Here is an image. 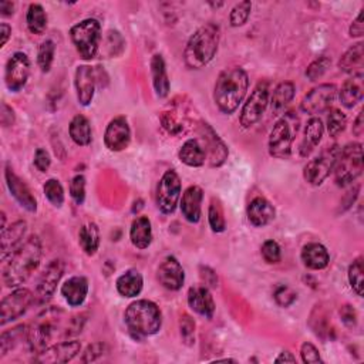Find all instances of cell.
I'll return each instance as SVG.
<instances>
[{
    "mask_svg": "<svg viewBox=\"0 0 364 364\" xmlns=\"http://www.w3.org/2000/svg\"><path fill=\"white\" fill-rule=\"evenodd\" d=\"M324 134V125L323 121L317 117H312L306 127H305V132H303V140L300 142V155L302 157H307L310 155V152L320 144L322 138Z\"/></svg>",
    "mask_w": 364,
    "mask_h": 364,
    "instance_id": "obj_30",
    "label": "cell"
},
{
    "mask_svg": "<svg viewBox=\"0 0 364 364\" xmlns=\"http://www.w3.org/2000/svg\"><path fill=\"white\" fill-rule=\"evenodd\" d=\"M333 172L339 187L353 184L363 172V145L360 142H350L340 148Z\"/></svg>",
    "mask_w": 364,
    "mask_h": 364,
    "instance_id": "obj_7",
    "label": "cell"
},
{
    "mask_svg": "<svg viewBox=\"0 0 364 364\" xmlns=\"http://www.w3.org/2000/svg\"><path fill=\"white\" fill-rule=\"evenodd\" d=\"M261 252H262V258L269 265H276L282 259V251H280V246H279V244L276 241H272V239L266 241L262 245Z\"/></svg>",
    "mask_w": 364,
    "mask_h": 364,
    "instance_id": "obj_50",
    "label": "cell"
},
{
    "mask_svg": "<svg viewBox=\"0 0 364 364\" xmlns=\"http://www.w3.org/2000/svg\"><path fill=\"white\" fill-rule=\"evenodd\" d=\"M28 232V224L25 221H16L9 228L2 231V259L6 261L13 252L23 244V238Z\"/></svg>",
    "mask_w": 364,
    "mask_h": 364,
    "instance_id": "obj_25",
    "label": "cell"
},
{
    "mask_svg": "<svg viewBox=\"0 0 364 364\" xmlns=\"http://www.w3.org/2000/svg\"><path fill=\"white\" fill-rule=\"evenodd\" d=\"M81 350V344L77 340H67L53 344L38 354L35 361L43 364H56V363H69L72 361Z\"/></svg>",
    "mask_w": 364,
    "mask_h": 364,
    "instance_id": "obj_20",
    "label": "cell"
},
{
    "mask_svg": "<svg viewBox=\"0 0 364 364\" xmlns=\"http://www.w3.org/2000/svg\"><path fill=\"white\" fill-rule=\"evenodd\" d=\"M0 118H2V124L4 127H11L15 124V111L8 106V104H2V115H0Z\"/></svg>",
    "mask_w": 364,
    "mask_h": 364,
    "instance_id": "obj_57",
    "label": "cell"
},
{
    "mask_svg": "<svg viewBox=\"0 0 364 364\" xmlns=\"http://www.w3.org/2000/svg\"><path fill=\"white\" fill-rule=\"evenodd\" d=\"M249 89L248 73L242 67L224 70L214 89V101L221 113L234 114L242 104Z\"/></svg>",
    "mask_w": 364,
    "mask_h": 364,
    "instance_id": "obj_2",
    "label": "cell"
},
{
    "mask_svg": "<svg viewBox=\"0 0 364 364\" xmlns=\"http://www.w3.org/2000/svg\"><path fill=\"white\" fill-rule=\"evenodd\" d=\"M52 159L50 154L45 148H38L35 152V165L40 172H47L50 168Z\"/></svg>",
    "mask_w": 364,
    "mask_h": 364,
    "instance_id": "obj_53",
    "label": "cell"
},
{
    "mask_svg": "<svg viewBox=\"0 0 364 364\" xmlns=\"http://www.w3.org/2000/svg\"><path fill=\"white\" fill-rule=\"evenodd\" d=\"M363 12L364 11H360V13L357 15V18L353 21V23L350 25V38H361L363 33H364V21H363Z\"/></svg>",
    "mask_w": 364,
    "mask_h": 364,
    "instance_id": "obj_54",
    "label": "cell"
},
{
    "mask_svg": "<svg viewBox=\"0 0 364 364\" xmlns=\"http://www.w3.org/2000/svg\"><path fill=\"white\" fill-rule=\"evenodd\" d=\"M144 286L142 275L137 269H128L115 282L117 292L123 297H137Z\"/></svg>",
    "mask_w": 364,
    "mask_h": 364,
    "instance_id": "obj_32",
    "label": "cell"
},
{
    "mask_svg": "<svg viewBox=\"0 0 364 364\" xmlns=\"http://www.w3.org/2000/svg\"><path fill=\"white\" fill-rule=\"evenodd\" d=\"M295 91H296V87L290 81H283L275 89L271 98L272 110L275 114H282L283 111H286V108L290 106V103L295 98Z\"/></svg>",
    "mask_w": 364,
    "mask_h": 364,
    "instance_id": "obj_35",
    "label": "cell"
},
{
    "mask_svg": "<svg viewBox=\"0 0 364 364\" xmlns=\"http://www.w3.org/2000/svg\"><path fill=\"white\" fill-rule=\"evenodd\" d=\"M62 295L72 307L81 306L89 295V280L84 276H72L62 285Z\"/></svg>",
    "mask_w": 364,
    "mask_h": 364,
    "instance_id": "obj_26",
    "label": "cell"
},
{
    "mask_svg": "<svg viewBox=\"0 0 364 364\" xmlns=\"http://www.w3.org/2000/svg\"><path fill=\"white\" fill-rule=\"evenodd\" d=\"M56 45L53 40H45L38 52V64L43 73H49L55 60Z\"/></svg>",
    "mask_w": 364,
    "mask_h": 364,
    "instance_id": "obj_44",
    "label": "cell"
},
{
    "mask_svg": "<svg viewBox=\"0 0 364 364\" xmlns=\"http://www.w3.org/2000/svg\"><path fill=\"white\" fill-rule=\"evenodd\" d=\"M70 195L77 205H83L86 201V178L79 174L73 176L70 182Z\"/></svg>",
    "mask_w": 364,
    "mask_h": 364,
    "instance_id": "obj_49",
    "label": "cell"
},
{
    "mask_svg": "<svg viewBox=\"0 0 364 364\" xmlns=\"http://www.w3.org/2000/svg\"><path fill=\"white\" fill-rule=\"evenodd\" d=\"M181 198V179L174 169H168L158 182L157 187V207L165 214L175 212Z\"/></svg>",
    "mask_w": 364,
    "mask_h": 364,
    "instance_id": "obj_10",
    "label": "cell"
},
{
    "mask_svg": "<svg viewBox=\"0 0 364 364\" xmlns=\"http://www.w3.org/2000/svg\"><path fill=\"white\" fill-rule=\"evenodd\" d=\"M273 299L280 307H289L296 302L297 293L288 285H279L273 292Z\"/></svg>",
    "mask_w": 364,
    "mask_h": 364,
    "instance_id": "obj_48",
    "label": "cell"
},
{
    "mask_svg": "<svg viewBox=\"0 0 364 364\" xmlns=\"http://www.w3.org/2000/svg\"><path fill=\"white\" fill-rule=\"evenodd\" d=\"M131 244L137 249H147L152 242V227L151 221L147 217H138L134 220L130 229Z\"/></svg>",
    "mask_w": 364,
    "mask_h": 364,
    "instance_id": "obj_34",
    "label": "cell"
},
{
    "mask_svg": "<svg viewBox=\"0 0 364 364\" xmlns=\"http://www.w3.org/2000/svg\"><path fill=\"white\" fill-rule=\"evenodd\" d=\"M340 316H341V320L346 326L351 327V326L356 324V310L351 306H348V305L343 306L340 309Z\"/></svg>",
    "mask_w": 364,
    "mask_h": 364,
    "instance_id": "obj_56",
    "label": "cell"
},
{
    "mask_svg": "<svg viewBox=\"0 0 364 364\" xmlns=\"http://www.w3.org/2000/svg\"><path fill=\"white\" fill-rule=\"evenodd\" d=\"M151 77H152V86L155 90L157 97L165 98L169 94V79L166 74L165 62L161 55H154L151 59Z\"/></svg>",
    "mask_w": 364,
    "mask_h": 364,
    "instance_id": "obj_31",
    "label": "cell"
},
{
    "mask_svg": "<svg viewBox=\"0 0 364 364\" xmlns=\"http://www.w3.org/2000/svg\"><path fill=\"white\" fill-rule=\"evenodd\" d=\"M131 128L125 117L113 118L104 132V144L113 152H120L130 145Z\"/></svg>",
    "mask_w": 364,
    "mask_h": 364,
    "instance_id": "obj_16",
    "label": "cell"
},
{
    "mask_svg": "<svg viewBox=\"0 0 364 364\" xmlns=\"http://www.w3.org/2000/svg\"><path fill=\"white\" fill-rule=\"evenodd\" d=\"M364 94V76L363 73L354 74L347 79L340 89V103L346 108H353L361 101Z\"/></svg>",
    "mask_w": 364,
    "mask_h": 364,
    "instance_id": "obj_27",
    "label": "cell"
},
{
    "mask_svg": "<svg viewBox=\"0 0 364 364\" xmlns=\"http://www.w3.org/2000/svg\"><path fill=\"white\" fill-rule=\"evenodd\" d=\"M158 282L168 290L176 292L186 282V272L175 256H166L157 269Z\"/></svg>",
    "mask_w": 364,
    "mask_h": 364,
    "instance_id": "obj_17",
    "label": "cell"
},
{
    "mask_svg": "<svg viewBox=\"0 0 364 364\" xmlns=\"http://www.w3.org/2000/svg\"><path fill=\"white\" fill-rule=\"evenodd\" d=\"M45 195L47 201L55 207V208H62L64 204V190L63 186L60 184L59 179L50 178L46 181V184L43 187Z\"/></svg>",
    "mask_w": 364,
    "mask_h": 364,
    "instance_id": "obj_41",
    "label": "cell"
},
{
    "mask_svg": "<svg viewBox=\"0 0 364 364\" xmlns=\"http://www.w3.org/2000/svg\"><path fill=\"white\" fill-rule=\"evenodd\" d=\"M11 35H12V28L8 23L0 25V36H2V39H0V47H5L8 40L11 39Z\"/></svg>",
    "mask_w": 364,
    "mask_h": 364,
    "instance_id": "obj_58",
    "label": "cell"
},
{
    "mask_svg": "<svg viewBox=\"0 0 364 364\" xmlns=\"http://www.w3.org/2000/svg\"><path fill=\"white\" fill-rule=\"evenodd\" d=\"M106 353V344L104 343H93L90 344L83 356H81V361L83 363H91V361H96L98 357H101L103 354Z\"/></svg>",
    "mask_w": 364,
    "mask_h": 364,
    "instance_id": "obj_52",
    "label": "cell"
},
{
    "mask_svg": "<svg viewBox=\"0 0 364 364\" xmlns=\"http://www.w3.org/2000/svg\"><path fill=\"white\" fill-rule=\"evenodd\" d=\"M346 125H347V117L344 115V113L339 108H330L327 114V121H326L329 135L333 138L339 137L346 130Z\"/></svg>",
    "mask_w": 364,
    "mask_h": 364,
    "instance_id": "obj_42",
    "label": "cell"
},
{
    "mask_svg": "<svg viewBox=\"0 0 364 364\" xmlns=\"http://www.w3.org/2000/svg\"><path fill=\"white\" fill-rule=\"evenodd\" d=\"M251 11H252L251 2H241V4L235 5V8L231 11V15H229L231 26L232 28L244 26L251 16Z\"/></svg>",
    "mask_w": 364,
    "mask_h": 364,
    "instance_id": "obj_45",
    "label": "cell"
},
{
    "mask_svg": "<svg viewBox=\"0 0 364 364\" xmlns=\"http://www.w3.org/2000/svg\"><path fill=\"white\" fill-rule=\"evenodd\" d=\"M299 118L293 113L285 114L276 121L269 135V154L278 159H286L292 154L293 142L299 131Z\"/></svg>",
    "mask_w": 364,
    "mask_h": 364,
    "instance_id": "obj_6",
    "label": "cell"
},
{
    "mask_svg": "<svg viewBox=\"0 0 364 364\" xmlns=\"http://www.w3.org/2000/svg\"><path fill=\"white\" fill-rule=\"evenodd\" d=\"M364 66L363 43H356L348 47L339 60V69L347 74H360Z\"/></svg>",
    "mask_w": 364,
    "mask_h": 364,
    "instance_id": "obj_33",
    "label": "cell"
},
{
    "mask_svg": "<svg viewBox=\"0 0 364 364\" xmlns=\"http://www.w3.org/2000/svg\"><path fill=\"white\" fill-rule=\"evenodd\" d=\"M269 106V86L268 83H259L251 96L248 97L246 103L244 104V108L241 111V125L244 128H252L256 125L263 114L266 113Z\"/></svg>",
    "mask_w": 364,
    "mask_h": 364,
    "instance_id": "obj_11",
    "label": "cell"
},
{
    "mask_svg": "<svg viewBox=\"0 0 364 364\" xmlns=\"http://www.w3.org/2000/svg\"><path fill=\"white\" fill-rule=\"evenodd\" d=\"M248 220L256 228H263L269 225L276 215L275 207L263 197L254 198L248 205Z\"/></svg>",
    "mask_w": 364,
    "mask_h": 364,
    "instance_id": "obj_24",
    "label": "cell"
},
{
    "mask_svg": "<svg viewBox=\"0 0 364 364\" xmlns=\"http://www.w3.org/2000/svg\"><path fill=\"white\" fill-rule=\"evenodd\" d=\"M179 161L191 168H200L207 162V154L198 138L187 140L178 152Z\"/></svg>",
    "mask_w": 364,
    "mask_h": 364,
    "instance_id": "obj_28",
    "label": "cell"
},
{
    "mask_svg": "<svg viewBox=\"0 0 364 364\" xmlns=\"http://www.w3.org/2000/svg\"><path fill=\"white\" fill-rule=\"evenodd\" d=\"M300 258L303 265L312 271H322L330 262V255L327 249L322 244H316V242L305 245L302 249Z\"/></svg>",
    "mask_w": 364,
    "mask_h": 364,
    "instance_id": "obj_29",
    "label": "cell"
},
{
    "mask_svg": "<svg viewBox=\"0 0 364 364\" xmlns=\"http://www.w3.org/2000/svg\"><path fill=\"white\" fill-rule=\"evenodd\" d=\"M330 66H331V60L326 56H322L309 64V67L306 70V77L310 81H317L319 79H322L326 74V72L330 69Z\"/></svg>",
    "mask_w": 364,
    "mask_h": 364,
    "instance_id": "obj_46",
    "label": "cell"
},
{
    "mask_svg": "<svg viewBox=\"0 0 364 364\" xmlns=\"http://www.w3.org/2000/svg\"><path fill=\"white\" fill-rule=\"evenodd\" d=\"M220 38V28L214 23H207L195 30L184 50V62L187 67L191 70L207 67L217 56Z\"/></svg>",
    "mask_w": 364,
    "mask_h": 364,
    "instance_id": "obj_3",
    "label": "cell"
},
{
    "mask_svg": "<svg viewBox=\"0 0 364 364\" xmlns=\"http://www.w3.org/2000/svg\"><path fill=\"white\" fill-rule=\"evenodd\" d=\"M26 23L28 29L33 35H43L47 29V15L43 9L42 5L39 4H32L28 11L26 16Z\"/></svg>",
    "mask_w": 364,
    "mask_h": 364,
    "instance_id": "obj_38",
    "label": "cell"
},
{
    "mask_svg": "<svg viewBox=\"0 0 364 364\" xmlns=\"http://www.w3.org/2000/svg\"><path fill=\"white\" fill-rule=\"evenodd\" d=\"M64 273V263L60 259H53L47 263L43 273L40 275V279L38 282L36 295L40 300H49L60 283Z\"/></svg>",
    "mask_w": 364,
    "mask_h": 364,
    "instance_id": "obj_18",
    "label": "cell"
},
{
    "mask_svg": "<svg viewBox=\"0 0 364 364\" xmlns=\"http://www.w3.org/2000/svg\"><path fill=\"white\" fill-rule=\"evenodd\" d=\"M79 244L86 255L93 256L100 246V229L94 222L84 224L79 232Z\"/></svg>",
    "mask_w": 364,
    "mask_h": 364,
    "instance_id": "obj_37",
    "label": "cell"
},
{
    "mask_svg": "<svg viewBox=\"0 0 364 364\" xmlns=\"http://www.w3.org/2000/svg\"><path fill=\"white\" fill-rule=\"evenodd\" d=\"M77 100L83 107L91 104L96 91V74L90 66H79L74 76Z\"/></svg>",
    "mask_w": 364,
    "mask_h": 364,
    "instance_id": "obj_22",
    "label": "cell"
},
{
    "mask_svg": "<svg viewBox=\"0 0 364 364\" xmlns=\"http://www.w3.org/2000/svg\"><path fill=\"white\" fill-rule=\"evenodd\" d=\"M35 295L25 288H16L0 305V324L6 326L11 322L21 319L33 305Z\"/></svg>",
    "mask_w": 364,
    "mask_h": 364,
    "instance_id": "obj_12",
    "label": "cell"
},
{
    "mask_svg": "<svg viewBox=\"0 0 364 364\" xmlns=\"http://www.w3.org/2000/svg\"><path fill=\"white\" fill-rule=\"evenodd\" d=\"M62 316L63 310L55 307L46 309L38 316L28 330V346L32 353L39 354L50 347L52 341L60 334V331L64 333V337H69L67 331L63 330Z\"/></svg>",
    "mask_w": 364,
    "mask_h": 364,
    "instance_id": "obj_5",
    "label": "cell"
},
{
    "mask_svg": "<svg viewBox=\"0 0 364 364\" xmlns=\"http://www.w3.org/2000/svg\"><path fill=\"white\" fill-rule=\"evenodd\" d=\"M204 191L198 186H191L181 198V212L191 224H198L203 215Z\"/></svg>",
    "mask_w": 364,
    "mask_h": 364,
    "instance_id": "obj_21",
    "label": "cell"
},
{
    "mask_svg": "<svg viewBox=\"0 0 364 364\" xmlns=\"http://www.w3.org/2000/svg\"><path fill=\"white\" fill-rule=\"evenodd\" d=\"M15 13V4L13 2H0V15L4 18H9Z\"/></svg>",
    "mask_w": 364,
    "mask_h": 364,
    "instance_id": "obj_60",
    "label": "cell"
},
{
    "mask_svg": "<svg viewBox=\"0 0 364 364\" xmlns=\"http://www.w3.org/2000/svg\"><path fill=\"white\" fill-rule=\"evenodd\" d=\"M275 363H296V357L290 351H282L275 358Z\"/></svg>",
    "mask_w": 364,
    "mask_h": 364,
    "instance_id": "obj_61",
    "label": "cell"
},
{
    "mask_svg": "<svg viewBox=\"0 0 364 364\" xmlns=\"http://www.w3.org/2000/svg\"><path fill=\"white\" fill-rule=\"evenodd\" d=\"M200 134V142L204 147V151L207 154V161L210 166L217 168L225 164L229 155V149L227 144L220 138V135L214 131V128L208 123H201L198 128Z\"/></svg>",
    "mask_w": 364,
    "mask_h": 364,
    "instance_id": "obj_13",
    "label": "cell"
},
{
    "mask_svg": "<svg viewBox=\"0 0 364 364\" xmlns=\"http://www.w3.org/2000/svg\"><path fill=\"white\" fill-rule=\"evenodd\" d=\"M5 178H6V184H8L11 194L21 204V207H23L29 212H36L38 201H36L35 195L32 194L30 188L26 186V182L15 174V171L11 165H6Z\"/></svg>",
    "mask_w": 364,
    "mask_h": 364,
    "instance_id": "obj_19",
    "label": "cell"
},
{
    "mask_svg": "<svg viewBox=\"0 0 364 364\" xmlns=\"http://www.w3.org/2000/svg\"><path fill=\"white\" fill-rule=\"evenodd\" d=\"M363 131H364V120H363V111H360L354 124H353V134L356 137H361Z\"/></svg>",
    "mask_w": 364,
    "mask_h": 364,
    "instance_id": "obj_59",
    "label": "cell"
},
{
    "mask_svg": "<svg viewBox=\"0 0 364 364\" xmlns=\"http://www.w3.org/2000/svg\"><path fill=\"white\" fill-rule=\"evenodd\" d=\"M200 269H201V278H203V280H204L208 286L217 288V286H218V276H217V273H215L211 268H208V266H201Z\"/></svg>",
    "mask_w": 364,
    "mask_h": 364,
    "instance_id": "obj_55",
    "label": "cell"
},
{
    "mask_svg": "<svg viewBox=\"0 0 364 364\" xmlns=\"http://www.w3.org/2000/svg\"><path fill=\"white\" fill-rule=\"evenodd\" d=\"M339 152H340L339 145L329 147L305 165L303 176L307 184L313 187H319L323 184V182L327 179V176L333 172Z\"/></svg>",
    "mask_w": 364,
    "mask_h": 364,
    "instance_id": "obj_9",
    "label": "cell"
},
{
    "mask_svg": "<svg viewBox=\"0 0 364 364\" xmlns=\"http://www.w3.org/2000/svg\"><path fill=\"white\" fill-rule=\"evenodd\" d=\"M300 356L303 363L307 364H314V363H323L322 357H320V351L317 350V347L309 341L303 343L300 347Z\"/></svg>",
    "mask_w": 364,
    "mask_h": 364,
    "instance_id": "obj_51",
    "label": "cell"
},
{
    "mask_svg": "<svg viewBox=\"0 0 364 364\" xmlns=\"http://www.w3.org/2000/svg\"><path fill=\"white\" fill-rule=\"evenodd\" d=\"M30 76V60L26 53L16 52L6 63L5 83L12 93H19L28 84Z\"/></svg>",
    "mask_w": 364,
    "mask_h": 364,
    "instance_id": "obj_14",
    "label": "cell"
},
{
    "mask_svg": "<svg viewBox=\"0 0 364 364\" xmlns=\"http://www.w3.org/2000/svg\"><path fill=\"white\" fill-rule=\"evenodd\" d=\"M208 221L210 227L215 234H222L227 229V221H225V214L222 204L220 200L212 198L210 210H208Z\"/></svg>",
    "mask_w": 364,
    "mask_h": 364,
    "instance_id": "obj_40",
    "label": "cell"
},
{
    "mask_svg": "<svg viewBox=\"0 0 364 364\" xmlns=\"http://www.w3.org/2000/svg\"><path fill=\"white\" fill-rule=\"evenodd\" d=\"M124 322L135 339H142L154 336L161 330L162 313L157 303L141 299L132 302L127 307Z\"/></svg>",
    "mask_w": 364,
    "mask_h": 364,
    "instance_id": "obj_4",
    "label": "cell"
},
{
    "mask_svg": "<svg viewBox=\"0 0 364 364\" xmlns=\"http://www.w3.org/2000/svg\"><path fill=\"white\" fill-rule=\"evenodd\" d=\"M337 97V87L334 84H320L314 87L302 101V110L306 114L316 115L331 108Z\"/></svg>",
    "mask_w": 364,
    "mask_h": 364,
    "instance_id": "obj_15",
    "label": "cell"
},
{
    "mask_svg": "<svg viewBox=\"0 0 364 364\" xmlns=\"http://www.w3.org/2000/svg\"><path fill=\"white\" fill-rule=\"evenodd\" d=\"M179 333L187 346H193L195 343V320L190 314L181 316Z\"/></svg>",
    "mask_w": 364,
    "mask_h": 364,
    "instance_id": "obj_47",
    "label": "cell"
},
{
    "mask_svg": "<svg viewBox=\"0 0 364 364\" xmlns=\"http://www.w3.org/2000/svg\"><path fill=\"white\" fill-rule=\"evenodd\" d=\"M70 39L80 57L91 60L97 56L101 43V25L97 19H84L70 29Z\"/></svg>",
    "mask_w": 364,
    "mask_h": 364,
    "instance_id": "obj_8",
    "label": "cell"
},
{
    "mask_svg": "<svg viewBox=\"0 0 364 364\" xmlns=\"http://www.w3.org/2000/svg\"><path fill=\"white\" fill-rule=\"evenodd\" d=\"M188 305L195 313L204 316L205 319L211 320L214 317L215 302L207 286L191 288L188 292Z\"/></svg>",
    "mask_w": 364,
    "mask_h": 364,
    "instance_id": "obj_23",
    "label": "cell"
},
{
    "mask_svg": "<svg viewBox=\"0 0 364 364\" xmlns=\"http://www.w3.org/2000/svg\"><path fill=\"white\" fill-rule=\"evenodd\" d=\"M364 266H363V258H357L348 268V283L351 289L357 293V296H363V289H364Z\"/></svg>",
    "mask_w": 364,
    "mask_h": 364,
    "instance_id": "obj_43",
    "label": "cell"
},
{
    "mask_svg": "<svg viewBox=\"0 0 364 364\" xmlns=\"http://www.w3.org/2000/svg\"><path fill=\"white\" fill-rule=\"evenodd\" d=\"M28 327L26 326H18L9 331H4L2 337H0V357H5L12 348L16 347V344L28 336Z\"/></svg>",
    "mask_w": 364,
    "mask_h": 364,
    "instance_id": "obj_39",
    "label": "cell"
},
{
    "mask_svg": "<svg viewBox=\"0 0 364 364\" xmlns=\"http://www.w3.org/2000/svg\"><path fill=\"white\" fill-rule=\"evenodd\" d=\"M42 255V242L38 235H32L13 252L4 268V283L8 288H19L28 282L39 268Z\"/></svg>",
    "mask_w": 364,
    "mask_h": 364,
    "instance_id": "obj_1",
    "label": "cell"
},
{
    "mask_svg": "<svg viewBox=\"0 0 364 364\" xmlns=\"http://www.w3.org/2000/svg\"><path fill=\"white\" fill-rule=\"evenodd\" d=\"M69 134L72 137V140L80 145V147H87L91 144V140H93V132H91V125H90V121L79 114L76 115L72 123H70V127H69Z\"/></svg>",
    "mask_w": 364,
    "mask_h": 364,
    "instance_id": "obj_36",
    "label": "cell"
}]
</instances>
